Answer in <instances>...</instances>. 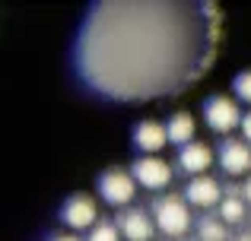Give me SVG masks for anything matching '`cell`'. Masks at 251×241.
Here are the masks:
<instances>
[{"label": "cell", "mask_w": 251, "mask_h": 241, "mask_svg": "<svg viewBox=\"0 0 251 241\" xmlns=\"http://www.w3.org/2000/svg\"><path fill=\"white\" fill-rule=\"evenodd\" d=\"M61 222L67 225L74 235L89 232L92 225L99 222V203H96V197H89V194H70V197L61 203Z\"/></svg>", "instance_id": "5b68a950"}, {"label": "cell", "mask_w": 251, "mask_h": 241, "mask_svg": "<svg viewBox=\"0 0 251 241\" xmlns=\"http://www.w3.org/2000/svg\"><path fill=\"white\" fill-rule=\"evenodd\" d=\"M150 216H153V222H156V232H162L166 238H184L194 229L191 206H188V200L178 197V194H162V197H156Z\"/></svg>", "instance_id": "7a4b0ae2"}, {"label": "cell", "mask_w": 251, "mask_h": 241, "mask_svg": "<svg viewBox=\"0 0 251 241\" xmlns=\"http://www.w3.org/2000/svg\"><path fill=\"white\" fill-rule=\"evenodd\" d=\"M115 225L121 232L124 241H153L156 235V222L143 206H127L115 216Z\"/></svg>", "instance_id": "ba28073f"}, {"label": "cell", "mask_w": 251, "mask_h": 241, "mask_svg": "<svg viewBox=\"0 0 251 241\" xmlns=\"http://www.w3.org/2000/svg\"><path fill=\"white\" fill-rule=\"evenodd\" d=\"M166 133H169V143L178 149H184L188 143H194V133H197V121L191 111H175L169 114L166 121Z\"/></svg>", "instance_id": "7c38bea8"}, {"label": "cell", "mask_w": 251, "mask_h": 241, "mask_svg": "<svg viewBox=\"0 0 251 241\" xmlns=\"http://www.w3.org/2000/svg\"><path fill=\"white\" fill-rule=\"evenodd\" d=\"M48 241H83L80 235H74V232H61V235H51Z\"/></svg>", "instance_id": "ac0fdd59"}, {"label": "cell", "mask_w": 251, "mask_h": 241, "mask_svg": "<svg viewBox=\"0 0 251 241\" xmlns=\"http://www.w3.org/2000/svg\"><path fill=\"white\" fill-rule=\"evenodd\" d=\"M232 92H235V99H239V102L251 105V67H245V70H239V73H235Z\"/></svg>", "instance_id": "2e32d148"}, {"label": "cell", "mask_w": 251, "mask_h": 241, "mask_svg": "<svg viewBox=\"0 0 251 241\" xmlns=\"http://www.w3.org/2000/svg\"><path fill=\"white\" fill-rule=\"evenodd\" d=\"M242 140H245L248 143V146H251V111H245V118H242Z\"/></svg>", "instance_id": "e0dca14e"}, {"label": "cell", "mask_w": 251, "mask_h": 241, "mask_svg": "<svg viewBox=\"0 0 251 241\" xmlns=\"http://www.w3.org/2000/svg\"><path fill=\"white\" fill-rule=\"evenodd\" d=\"M216 216L223 219L226 225H242L248 219V203L245 197H242V187H226V197H223V203L216 206Z\"/></svg>", "instance_id": "4fadbf2b"}, {"label": "cell", "mask_w": 251, "mask_h": 241, "mask_svg": "<svg viewBox=\"0 0 251 241\" xmlns=\"http://www.w3.org/2000/svg\"><path fill=\"white\" fill-rule=\"evenodd\" d=\"M127 172L134 175L137 187H143V191H166L172 184V175H175L172 165L159 155H140V159H134Z\"/></svg>", "instance_id": "8992f818"}, {"label": "cell", "mask_w": 251, "mask_h": 241, "mask_svg": "<svg viewBox=\"0 0 251 241\" xmlns=\"http://www.w3.org/2000/svg\"><path fill=\"white\" fill-rule=\"evenodd\" d=\"M242 197H245V203L251 206V175H248L245 181H242Z\"/></svg>", "instance_id": "d6986e66"}, {"label": "cell", "mask_w": 251, "mask_h": 241, "mask_svg": "<svg viewBox=\"0 0 251 241\" xmlns=\"http://www.w3.org/2000/svg\"><path fill=\"white\" fill-rule=\"evenodd\" d=\"M96 191L108 206L127 210V206L134 203V197H137V181H134V175L124 172V168H105V172L96 178Z\"/></svg>", "instance_id": "3957f363"}, {"label": "cell", "mask_w": 251, "mask_h": 241, "mask_svg": "<svg viewBox=\"0 0 251 241\" xmlns=\"http://www.w3.org/2000/svg\"><path fill=\"white\" fill-rule=\"evenodd\" d=\"M134 146L140 149V155H159L162 149L169 146V133H166V124L153 121V118H143L134 124V133H130Z\"/></svg>", "instance_id": "30bf717a"}, {"label": "cell", "mask_w": 251, "mask_h": 241, "mask_svg": "<svg viewBox=\"0 0 251 241\" xmlns=\"http://www.w3.org/2000/svg\"><path fill=\"white\" fill-rule=\"evenodd\" d=\"M86 241H124L121 232H118L115 219H99L89 232H86Z\"/></svg>", "instance_id": "9a60e30c"}, {"label": "cell", "mask_w": 251, "mask_h": 241, "mask_svg": "<svg viewBox=\"0 0 251 241\" xmlns=\"http://www.w3.org/2000/svg\"><path fill=\"white\" fill-rule=\"evenodd\" d=\"M232 241H251V229H245V232H239Z\"/></svg>", "instance_id": "ffe728a7"}, {"label": "cell", "mask_w": 251, "mask_h": 241, "mask_svg": "<svg viewBox=\"0 0 251 241\" xmlns=\"http://www.w3.org/2000/svg\"><path fill=\"white\" fill-rule=\"evenodd\" d=\"M216 153L207 146V143H188L184 149H178V168H181L184 175H191V178H201V175H207V168L213 165Z\"/></svg>", "instance_id": "8fae6325"}, {"label": "cell", "mask_w": 251, "mask_h": 241, "mask_svg": "<svg viewBox=\"0 0 251 241\" xmlns=\"http://www.w3.org/2000/svg\"><path fill=\"white\" fill-rule=\"evenodd\" d=\"M181 197L188 200V206H197V210H213V206L223 203L226 187H223L213 175H201V178H191L188 184H184Z\"/></svg>", "instance_id": "9c48e42d"}, {"label": "cell", "mask_w": 251, "mask_h": 241, "mask_svg": "<svg viewBox=\"0 0 251 241\" xmlns=\"http://www.w3.org/2000/svg\"><path fill=\"white\" fill-rule=\"evenodd\" d=\"M194 235L197 241H232L235 235L229 232V225L223 222L220 216H210V213H203L201 219H194Z\"/></svg>", "instance_id": "5bb4252c"}, {"label": "cell", "mask_w": 251, "mask_h": 241, "mask_svg": "<svg viewBox=\"0 0 251 241\" xmlns=\"http://www.w3.org/2000/svg\"><path fill=\"white\" fill-rule=\"evenodd\" d=\"M220 16L207 3L102 0L74 44L76 76L108 102H150L181 92L210 70Z\"/></svg>", "instance_id": "6da1fadb"}, {"label": "cell", "mask_w": 251, "mask_h": 241, "mask_svg": "<svg viewBox=\"0 0 251 241\" xmlns=\"http://www.w3.org/2000/svg\"><path fill=\"white\" fill-rule=\"evenodd\" d=\"M242 108L235 99L229 95H210L203 102V124H207L213 133H232L235 127H242Z\"/></svg>", "instance_id": "277c9868"}, {"label": "cell", "mask_w": 251, "mask_h": 241, "mask_svg": "<svg viewBox=\"0 0 251 241\" xmlns=\"http://www.w3.org/2000/svg\"><path fill=\"white\" fill-rule=\"evenodd\" d=\"M216 162H220V168L229 178H248L251 175V146L245 140L226 136V140H220V146H216Z\"/></svg>", "instance_id": "52a82bcc"}]
</instances>
